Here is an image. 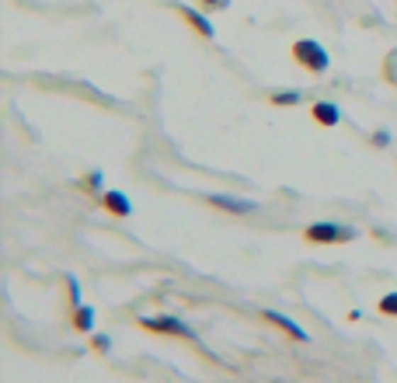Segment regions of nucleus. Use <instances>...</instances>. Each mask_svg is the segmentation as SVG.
I'll return each mask as SVG.
<instances>
[{
  "mask_svg": "<svg viewBox=\"0 0 397 383\" xmlns=\"http://www.w3.org/2000/svg\"><path fill=\"white\" fill-rule=\"evenodd\" d=\"M209 206L227 210V213H255L258 210L255 199H237V195H209Z\"/></svg>",
  "mask_w": 397,
  "mask_h": 383,
  "instance_id": "obj_4",
  "label": "nucleus"
},
{
  "mask_svg": "<svg viewBox=\"0 0 397 383\" xmlns=\"http://www.w3.org/2000/svg\"><path fill=\"white\" fill-rule=\"evenodd\" d=\"M206 4H209V7H227L230 0H206Z\"/></svg>",
  "mask_w": 397,
  "mask_h": 383,
  "instance_id": "obj_12",
  "label": "nucleus"
},
{
  "mask_svg": "<svg viewBox=\"0 0 397 383\" xmlns=\"http://www.w3.org/2000/svg\"><path fill=\"white\" fill-rule=\"evenodd\" d=\"M293 56L307 67V70H314V74H324L328 70V52L320 49V42H314V39H303V42L293 45Z\"/></svg>",
  "mask_w": 397,
  "mask_h": 383,
  "instance_id": "obj_3",
  "label": "nucleus"
},
{
  "mask_svg": "<svg viewBox=\"0 0 397 383\" xmlns=\"http://www.w3.org/2000/svg\"><path fill=\"white\" fill-rule=\"evenodd\" d=\"M105 206H108V213H116V216L133 213V206H129V199L122 192H105Z\"/></svg>",
  "mask_w": 397,
  "mask_h": 383,
  "instance_id": "obj_7",
  "label": "nucleus"
},
{
  "mask_svg": "<svg viewBox=\"0 0 397 383\" xmlns=\"http://www.w3.org/2000/svg\"><path fill=\"white\" fill-rule=\"evenodd\" d=\"M303 237L314 241V244H345V241L356 237V230L352 227H342V223H311Z\"/></svg>",
  "mask_w": 397,
  "mask_h": 383,
  "instance_id": "obj_1",
  "label": "nucleus"
},
{
  "mask_svg": "<svg viewBox=\"0 0 397 383\" xmlns=\"http://www.w3.org/2000/svg\"><path fill=\"white\" fill-rule=\"evenodd\" d=\"M74 324H77L80 331H91V328H94V310H91V307L77 310V321H74Z\"/></svg>",
  "mask_w": 397,
  "mask_h": 383,
  "instance_id": "obj_9",
  "label": "nucleus"
},
{
  "mask_svg": "<svg viewBox=\"0 0 397 383\" xmlns=\"http://www.w3.org/2000/svg\"><path fill=\"white\" fill-rule=\"evenodd\" d=\"M140 324H143L147 331H157V335H174V338H192L196 341V331H192L185 321L171 317V314H164V317H140Z\"/></svg>",
  "mask_w": 397,
  "mask_h": 383,
  "instance_id": "obj_2",
  "label": "nucleus"
},
{
  "mask_svg": "<svg viewBox=\"0 0 397 383\" xmlns=\"http://www.w3.org/2000/svg\"><path fill=\"white\" fill-rule=\"evenodd\" d=\"M380 314H394L397 317V293H391V297L380 299Z\"/></svg>",
  "mask_w": 397,
  "mask_h": 383,
  "instance_id": "obj_11",
  "label": "nucleus"
},
{
  "mask_svg": "<svg viewBox=\"0 0 397 383\" xmlns=\"http://www.w3.org/2000/svg\"><path fill=\"white\" fill-rule=\"evenodd\" d=\"M265 321H272L276 328H282V331H286L289 338H296V341H307V331H303V328H300L296 321H289L286 314H279V310H265Z\"/></svg>",
  "mask_w": 397,
  "mask_h": 383,
  "instance_id": "obj_5",
  "label": "nucleus"
},
{
  "mask_svg": "<svg viewBox=\"0 0 397 383\" xmlns=\"http://www.w3.org/2000/svg\"><path fill=\"white\" fill-rule=\"evenodd\" d=\"M314 119H318L320 126H338L342 112H338V105H331V101H318V105H314Z\"/></svg>",
  "mask_w": 397,
  "mask_h": 383,
  "instance_id": "obj_6",
  "label": "nucleus"
},
{
  "mask_svg": "<svg viewBox=\"0 0 397 383\" xmlns=\"http://www.w3.org/2000/svg\"><path fill=\"white\" fill-rule=\"evenodd\" d=\"M181 14H185V18H189V21L196 25V28L202 32V35H206V39H213V35H216V32H213V25H209V21H206V18H202L198 11H192V7H181Z\"/></svg>",
  "mask_w": 397,
  "mask_h": 383,
  "instance_id": "obj_8",
  "label": "nucleus"
},
{
  "mask_svg": "<svg viewBox=\"0 0 397 383\" xmlns=\"http://www.w3.org/2000/svg\"><path fill=\"white\" fill-rule=\"evenodd\" d=\"M272 101L276 105H296L300 101V91H279V94H272Z\"/></svg>",
  "mask_w": 397,
  "mask_h": 383,
  "instance_id": "obj_10",
  "label": "nucleus"
}]
</instances>
